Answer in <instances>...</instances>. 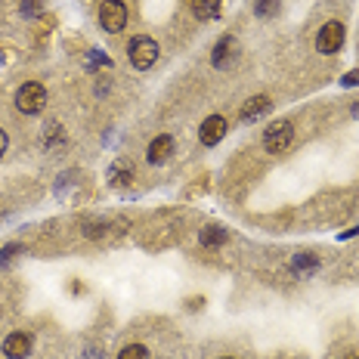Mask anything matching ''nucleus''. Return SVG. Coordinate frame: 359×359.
Segmentation results:
<instances>
[{"label": "nucleus", "mask_w": 359, "mask_h": 359, "mask_svg": "<svg viewBox=\"0 0 359 359\" xmlns=\"http://www.w3.org/2000/svg\"><path fill=\"white\" fill-rule=\"evenodd\" d=\"M170 155H174V140L170 137H155L152 143H149V149H146L149 164H164Z\"/></svg>", "instance_id": "obj_8"}, {"label": "nucleus", "mask_w": 359, "mask_h": 359, "mask_svg": "<svg viewBox=\"0 0 359 359\" xmlns=\"http://www.w3.org/2000/svg\"><path fill=\"white\" fill-rule=\"evenodd\" d=\"M350 359H359V356H350Z\"/></svg>", "instance_id": "obj_19"}, {"label": "nucleus", "mask_w": 359, "mask_h": 359, "mask_svg": "<svg viewBox=\"0 0 359 359\" xmlns=\"http://www.w3.org/2000/svg\"><path fill=\"white\" fill-rule=\"evenodd\" d=\"M344 84H347V87H356V84H359V72H350L347 78H344Z\"/></svg>", "instance_id": "obj_16"}, {"label": "nucleus", "mask_w": 359, "mask_h": 359, "mask_svg": "<svg viewBox=\"0 0 359 359\" xmlns=\"http://www.w3.org/2000/svg\"><path fill=\"white\" fill-rule=\"evenodd\" d=\"M111 177H115V186H124L127 180L133 177V168H130V164H124V161H118L115 164V174H111Z\"/></svg>", "instance_id": "obj_13"}, {"label": "nucleus", "mask_w": 359, "mask_h": 359, "mask_svg": "<svg viewBox=\"0 0 359 359\" xmlns=\"http://www.w3.org/2000/svg\"><path fill=\"white\" fill-rule=\"evenodd\" d=\"M226 50H233V37H223V41L217 43V50H214V65H223V62H226Z\"/></svg>", "instance_id": "obj_14"}, {"label": "nucleus", "mask_w": 359, "mask_h": 359, "mask_svg": "<svg viewBox=\"0 0 359 359\" xmlns=\"http://www.w3.org/2000/svg\"><path fill=\"white\" fill-rule=\"evenodd\" d=\"M198 238H201V245H208V248H217V245H223L226 242V229H220V226H205L198 233Z\"/></svg>", "instance_id": "obj_11"}, {"label": "nucleus", "mask_w": 359, "mask_h": 359, "mask_svg": "<svg viewBox=\"0 0 359 359\" xmlns=\"http://www.w3.org/2000/svg\"><path fill=\"white\" fill-rule=\"evenodd\" d=\"M269 111V96H251L248 102L242 106V121H257L260 115H266Z\"/></svg>", "instance_id": "obj_10"}, {"label": "nucleus", "mask_w": 359, "mask_h": 359, "mask_svg": "<svg viewBox=\"0 0 359 359\" xmlns=\"http://www.w3.org/2000/svg\"><path fill=\"white\" fill-rule=\"evenodd\" d=\"M118 359H149V350L143 344H127L121 353H118Z\"/></svg>", "instance_id": "obj_12"}, {"label": "nucleus", "mask_w": 359, "mask_h": 359, "mask_svg": "<svg viewBox=\"0 0 359 359\" xmlns=\"http://www.w3.org/2000/svg\"><path fill=\"white\" fill-rule=\"evenodd\" d=\"M198 137H201V143L205 146H217L223 137H226V118H220V115L205 118V121H201Z\"/></svg>", "instance_id": "obj_6"}, {"label": "nucleus", "mask_w": 359, "mask_h": 359, "mask_svg": "<svg viewBox=\"0 0 359 359\" xmlns=\"http://www.w3.org/2000/svg\"><path fill=\"white\" fill-rule=\"evenodd\" d=\"M279 10V0H257V16H273V13Z\"/></svg>", "instance_id": "obj_15"}, {"label": "nucleus", "mask_w": 359, "mask_h": 359, "mask_svg": "<svg viewBox=\"0 0 359 359\" xmlns=\"http://www.w3.org/2000/svg\"><path fill=\"white\" fill-rule=\"evenodd\" d=\"M6 143H10V140H6V133H4V130H0V155H4V152H6Z\"/></svg>", "instance_id": "obj_18"}, {"label": "nucleus", "mask_w": 359, "mask_h": 359, "mask_svg": "<svg viewBox=\"0 0 359 359\" xmlns=\"http://www.w3.org/2000/svg\"><path fill=\"white\" fill-rule=\"evenodd\" d=\"M4 353L10 356V359H25L28 353H32V338H28V334H22V332L6 334V341H4Z\"/></svg>", "instance_id": "obj_7"}, {"label": "nucleus", "mask_w": 359, "mask_h": 359, "mask_svg": "<svg viewBox=\"0 0 359 359\" xmlns=\"http://www.w3.org/2000/svg\"><path fill=\"white\" fill-rule=\"evenodd\" d=\"M189 6H192V16L198 22H211V19L220 16L223 0H189Z\"/></svg>", "instance_id": "obj_9"}, {"label": "nucleus", "mask_w": 359, "mask_h": 359, "mask_svg": "<svg viewBox=\"0 0 359 359\" xmlns=\"http://www.w3.org/2000/svg\"><path fill=\"white\" fill-rule=\"evenodd\" d=\"M43 106H47V90H43V84H37V81H28V84L19 87L16 109L22 111V115H41Z\"/></svg>", "instance_id": "obj_1"}, {"label": "nucleus", "mask_w": 359, "mask_h": 359, "mask_svg": "<svg viewBox=\"0 0 359 359\" xmlns=\"http://www.w3.org/2000/svg\"><path fill=\"white\" fill-rule=\"evenodd\" d=\"M291 140H294V127H291V121H273L264 130V149L273 155L285 152L291 146Z\"/></svg>", "instance_id": "obj_3"}, {"label": "nucleus", "mask_w": 359, "mask_h": 359, "mask_svg": "<svg viewBox=\"0 0 359 359\" xmlns=\"http://www.w3.org/2000/svg\"><path fill=\"white\" fill-rule=\"evenodd\" d=\"M341 47H344V25L341 22H325L316 34V50L328 56V53H338Z\"/></svg>", "instance_id": "obj_5"}, {"label": "nucleus", "mask_w": 359, "mask_h": 359, "mask_svg": "<svg viewBox=\"0 0 359 359\" xmlns=\"http://www.w3.org/2000/svg\"><path fill=\"white\" fill-rule=\"evenodd\" d=\"M130 65L133 69H140V72H149L155 65V59H158V43L152 41V37H146V34H140V37H133L130 41Z\"/></svg>", "instance_id": "obj_2"}, {"label": "nucleus", "mask_w": 359, "mask_h": 359, "mask_svg": "<svg viewBox=\"0 0 359 359\" xmlns=\"http://www.w3.org/2000/svg\"><path fill=\"white\" fill-rule=\"evenodd\" d=\"M100 25L106 28L109 34L124 32V25H127V6L121 4V0H102V4H100Z\"/></svg>", "instance_id": "obj_4"}, {"label": "nucleus", "mask_w": 359, "mask_h": 359, "mask_svg": "<svg viewBox=\"0 0 359 359\" xmlns=\"http://www.w3.org/2000/svg\"><path fill=\"white\" fill-rule=\"evenodd\" d=\"M37 4H41V0H25V6H22V10H25V13H37Z\"/></svg>", "instance_id": "obj_17"}]
</instances>
